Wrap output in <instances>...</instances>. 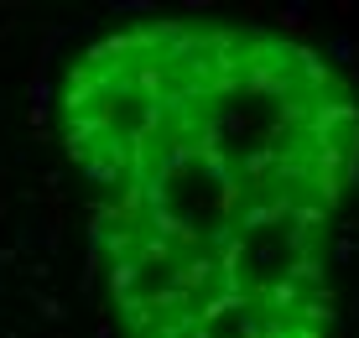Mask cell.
<instances>
[{
  "instance_id": "1",
  "label": "cell",
  "mask_w": 359,
  "mask_h": 338,
  "mask_svg": "<svg viewBox=\"0 0 359 338\" xmlns=\"http://www.w3.org/2000/svg\"><path fill=\"white\" fill-rule=\"evenodd\" d=\"M63 141L126 338H328L359 104L313 47L135 21L68 68Z\"/></svg>"
}]
</instances>
